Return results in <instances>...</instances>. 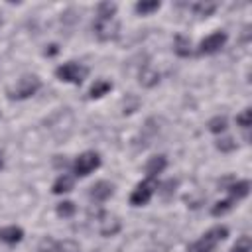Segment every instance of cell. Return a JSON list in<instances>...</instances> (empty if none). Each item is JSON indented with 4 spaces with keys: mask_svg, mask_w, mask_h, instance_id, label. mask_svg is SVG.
Listing matches in <instances>:
<instances>
[{
    "mask_svg": "<svg viewBox=\"0 0 252 252\" xmlns=\"http://www.w3.org/2000/svg\"><path fill=\"white\" fill-rule=\"evenodd\" d=\"M156 189H158L156 179L146 177L144 181H140V183L134 187V191H132V195H130V205H132V207H142V205H146V203L152 199V195L156 193Z\"/></svg>",
    "mask_w": 252,
    "mask_h": 252,
    "instance_id": "cell-6",
    "label": "cell"
},
{
    "mask_svg": "<svg viewBox=\"0 0 252 252\" xmlns=\"http://www.w3.org/2000/svg\"><path fill=\"white\" fill-rule=\"evenodd\" d=\"M89 75V69L81 63H75V61H69V63H63L55 69V77L63 83H71V85H81L85 81V77Z\"/></svg>",
    "mask_w": 252,
    "mask_h": 252,
    "instance_id": "cell-3",
    "label": "cell"
},
{
    "mask_svg": "<svg viewBox=\"0 0 252 252\" xmlns=\"http://www.w3.org/2000/svg\"><path fill=\"white\" fill-rule=\"evenodd\" d=\"M108 91H112V83L106 81V79H98V81H94V83L91 85V89H89V98H100V96H104Z\"/></svg>",
    "mask_w": 252,
    "mask_h": 252,
    "instance_id": "cell-13",
    "label": "cell"
},
{
    "mask_svg": "<svg viewBox=\"0 0 252 252\" xmlns=\"http://www.w3.org/2000/svg\"><path fill=\"white\" fill-rule=\"evenodd\" d=\"M217 10V2H197L193 4V12L199 16H211Z\"/></svg>",
    "mask_w": 252,
    "mask_h": 252,
    "instance_id": "cell-21",
    "label": "cell"
},
{
    "mask_svg": "<svg viewBox=\"0 0 252 252\" xmlns=\"http://www.w3.org/2000/svg\"><path fill=\"white\" fill-rule=\"evenodd\" d=\"M252 250V240H250V236H240L236 242H234V246L230 248V252H250Z\"/></svg>",
    "mask_w": 252,
    "mask_h": 252,
    "instance_id": "cell-25",
    "label": "cell"
},
{
    "mask_svg": "<svg viewBox=\"0 0 252 252\" xmlns=\"http://www.w3.org/2000/svg\"><path fill=\"white\" fill-rule=\"evenodd\" d=\"M73 185H75V177L69 175V173H63V175H59V177L53 181L51 191H53L55 195H63V193H69V191L73 189Z\"/></svg>",
    "mask_w": 252,
    "mask_h": 252,
    "instance_id": "cell-12",
    "label": "cell"
},
{
    "mask_svg": "<svg viewBox=\"0 0 252 252\" xmlns=\"http://www.w3.org/2000/svg\"><path fill=\"white\" fill-rule=\"evenodd\" d=\"M173 49H175V53H177L179 57H189V55H191V41H189V37H185V35H175V45H173Z\"/></svg>",
    "mask_w": 252,
    "mask_h": 252,
    "instance_id": "cell-16",
    "label": "cell"
},
{
    "mask_svg": "<svg viewBox=\"0 0 252 252\" xmlns=\"http://www.w3.org/2000/svg\"><path fill=\"white\" fill-rule=\"evenodd\" d=\"M93 30H94V35H96L100 41H110V39H116V37H118L120 24H118L116 18L96 16L94 22H93Z\"/></svg>",
    "mask_w": 252,
    "mask_h": 252,
    "instance_id": "cell-4",
    "label": "cell"
},
{
    "mask_svg": "<svg viewBox=\"0 0 252 252\" xmlns=\"http://www.w3.org/2000/svg\"><path fill=\"white\" fill-rule=\"evenodd\" d=\"M226 191H228L230 199L240 201V199H244V197L248 195V191H250V183H248V181H234L232 185L226 187Z\"/></svg>",
    "mask_w": 252,
    "mask_h": 252,
    "instance_id": "cell-14",
    "label": "cell"
},
{
    "mask_svg": "<svg viewBox=\"0 0 252 252\" xmlns=\"http://www.w3.org/2000/svg\"><path fill=\"white\" fill-rule=\"evenodd\" d=\"M37 252H57V240L51 236H43L37 244Z\"/></svg>",
    "mask_w": 252,
    "mask_h": 252,
    "instance_id": "cell-23",
    "label": "cell"
},
{
    "mask_svg": "<svg viewBox=\"0 0 252 252\" xmlns=\"http://www.w3.org/2000/svg\"><path fill=\"white\" fill-rule=\"evenodd\" d=\"M159 8H161V2H158V0H142V2H136V12L142 14V16L152 14V12L159 10Z\"/></svg>",
    "mask_w": 252,
    "mask_h": 252,
    "instance_id": "cell-17",
    "label": "cell"
},
{
    "mask_svg": "<svg viewBox=\"0 0 252 252\" xmlns=\"http://www.w3.org/2000/svg\"><path fill=\"white\" fill-rule=\"evenodd\" d=\"M236 201L234 199H224V201H219V203H215L213 205V209H211V215L213 217H220V215H226L230 209H232V205H234Z\"/></svg>",
    "mask_w": 252,
    "mask_h": 252,
    "instance_id": "cell-19",
    "label": "cell"
},
{
    "mask_svg": "<svg viewBox=\"0 0 252 252\" xmlns=\"http://www.w3.org/2000/svg\"><path fill=\"white\" fill-rule=\"evenodd\" d=\"M57 51H59V47H57L55 43H51V45H49V47L45 49V55H47V57H51V55H55Z\"/></svg>",
    "mask_w": 252,
    "mask_h": 252,
    "instance_id": "cell-28",
    "label": "cell"
},
{
    "mask_svg": "<svg viewBox=\"0 0 252 252\" xmlns=\"http://www.w3.org/2000/svg\"><path fill=\"white\" fill-rule=\"evenodd\" d=\"M55 211H57V215H59V217L69 219V217H73V215L77 213V207H75V203H73V201H63V203H59V205L55 207Z\"/></svg>",
    "mask_w": 252,
    "mask_h": 252,
    "instance_id": "cell-20",
    "label": "cell"
},
{
    "mask_svg": "<svg viewBox=\"0 0 252 252\" xmlns=\"http://www.w3.org/2000/svg\"><path fill=\"white\" fill-rule=\"evenodd\" d=\"M158 83H159V73H158V71H154L152 67H144V69L140 71V85L152 89V87H156Z\"/></svg>",
    "mask_w": 252,
    "mask_h": 252,
    "instance_id": "cell-15",
    "label": "cell"
},
{
    "mask_svg": "<svg viewBox=\"0 0 252 252\" xmlns=\"http://www.w3.org/2000/svg\"><path fill=\"white\" fill-rule=\"evenodd\" d=\"M226 39H228V35H226L224 32H213V33H209L205 39H201L197 53H199V55H213V53L220 51V47H224Z\"/></svg>",
    "mask_w": 252,
    "mask_h": 252,
    "instance_id": "cell-7",
    "label": "cell"
},
{
    "mask_svg": "<svg viewBox=\"0 0 252 252\" xmlns=\"http://www.w3.org/2000/svg\"><path fill=\"white\" fill-rule=\"evenodd\" d=\"M96 167H100V156L96 152H83L73 163V173L77 177H87Z\"/></svg>",
    "mask_w": 252,
    "mask_h": 252,
    "instance_id": "cell-5",
    "label": "cell"
},
{
    "mask_svg": "<svg viewBox=\"0 0 252 252\" xmlns=\"http://www.w3.org/2000/svg\"><path fill=\"white\" fill-rule=\"evenodd\" d=\"M2 165H4V159H2V154H0V169H2Z\"/></svg>",
    "mask_w": 252,
    "mask_h": 252,
    "instance_id": "cell-29",
    "label": "cell"
},
{
    "mask_svg": "<svg viewBox=\"0 0 252 252\" xmlns=\"http://www.w3.org/2000/svg\"><path fill=\"white\" fill-rule=\"evenodd\" d=\"M165 165H167V158L165 156H154V158H150L148 159V163H146V177H152V179H156L163 169H165Z\"/></svg>",
    "mask_w": 252,
    "mask_h": 252,
    "instance_id": "cell-10",
    "label": "cell"
},
{
    "mask_svg": "<svg viewBox=\"0 0 252 252\" xmlns=\"http://www.w3.org/2000/svg\"><path fill=\"white\" fill-rule=\"evenodd\" d=\"M112 193H114V185H112L110 181H96V183L91 187L89 197H91L93 201H96V203H102V201L110 199Z\"/></svg>",
    "mask_w": 252,
    "mask_h": 252,
    "instance_id": "cell-9",
    "label": "cell"
},
{
    "mask_svg": "<svg viewBox=\"0 0 252 252\" xmlns=\"http://www.w3.org/2000/svg\"><path fill=\"white\" fill-rule=\"evenodd\" d=\"M209 130L213 132V134H220V132H224L226 130V126H228V120H226V116H213L211 120H209Z\"/></svg>",
    "mask_w": 252,
    "mask_h": 252,
    "instance_id": "cell-18",
    "label": "cell"
},
{
    "mask_svg": "<svg viewBox=\"0 0 252 252\" xmlns=\"http://www.w3.org/2000/svg\"><path fill=\"white\" fill-rule=\"evenodd\" d=\"M226 236H228V228L226 226H213L197 242H193L189 246V252H213V248L219 242H222Z\"/></svg>",
    "mask_w": 252,
    "mask_h": 252,
    "instance_id": "cell-2",
    "label": "cell"
},
{
    "mask_svg": "<svg viewBox=\"0 0 252 252\" xmlns=\"http://www.w3.org/2000/svg\"><path fill=\"white\" fill-rule=\"evenodd\" d=\"M41 89V81L35 75H24L12 89H6V94L10 100H26L33 96Z\"/></svg>",
    "mask_w": 252,
    "mask_h": 252,
    "instance_id": "cell-1",
    "label": "cell"
},
{
    "mask_svg": "<svg viewBox=\"0 0 252 252\" xmlns=\"http://www.w3.org/2000/svg\"><path fill=\"white\" fill-rule=\"evenodd\" d=\"M22 238H24V230L20 226H16V224L0 228V240L6 242V244H18Z\"/></svg>",
    "mask_w": 252,
    "mask_h": 252,
    "instance_id": "cell-11",
    "label": "cell"
},
{
    "mask_svg": "<svg viewBox=\"0 0 252 252\" xmlns=\"http://www.w3.org/2000/svg\"><path fill=\"white\" fill-rule=\"evenodd\" d=\"M57 252H81V246L75 240H71V238L57 240Z\"/></svg>",
    "mask_w": 252,
    "mask_h": 252,
    "instance_id": "cell-24",
    "label": "cell"
},
{
    "mask_svg": "<svg viewBox=\"0 0 252 252\" xmlns=\"http://www.w3.org/2000/svg\"><path fill=\"white\" fill-rule=\"evenodd\" d=\"M116 4L114 2H100L96 6V16H104V18H114L116 14Z\"/></svg>",
    "mask_w": 252,
    "mask_h": 252,
    "instance_id": "cell-22",
    "label": "cell"
},
{
    "mask_svg": "<svg viewBox=\"0 0 252 252\" xmlns=\"http://www.w3.org/2000/svg\"><path fill=\"white\" fill-rule=\"evenodd\" d=\"M236 124H238L240 128L248 130V128L252 126V110H250V108H244V110L236 116Z\"/></svg>",
    "mask_w": 252,
    "mask_h": 252,
    "instance_id": "cell-26",
    "label": "cell"
},
{
    "mask_svg": "<svg viewBox=\"0 0 252 252\" xmlns=\"http://www.w3.org/2000/svg\"><path fill=\"white\" fill-rule=\"evenodd\" d=\"M217 150H220V152H232V150H236V142L232 138H222V140L217 142Z\"/></svg>",
    "mask_w": 252,
    "mask_h": 252,
    "instance_id": "cell-27",
    "label": "cell"
},
{
    "mask_svg": "<svg viewBox=\"0 0 252 252\" xmlns=\"http://www.w3.org/2000/svg\"><path fill=\"white\" fill-rule=\"evenodd\" d=\"M96 220H98V232L102 236H114L120 230V220L108 213H100Z\"/></svg>",
    "mask_w": 252,
    "mask_h": 252,
    "instance_id": "cell-8",
    "label": "cell"
}]
</instances>
